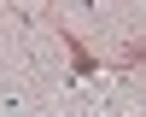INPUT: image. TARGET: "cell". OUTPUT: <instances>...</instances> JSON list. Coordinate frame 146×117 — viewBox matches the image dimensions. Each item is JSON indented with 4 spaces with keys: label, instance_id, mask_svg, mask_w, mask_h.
Masks as SVG:
<instances>
[{
    "label": "cell",
    "instance_id": "obj_1",
    "mask_svg": "<svg viewBox=\"0 0 146 117\" xmlns=\"http://www.w3.org/2000/svg\"><path fill=\"white\" fill-rule=\"evenodd\" d=\"M64 47H70V64H76V76H94V70H100V58L82 47V35H76V29H64Z\"/></svg>",
    "mask_w": 146,
    "mask_h": 117
}]
</instances>
